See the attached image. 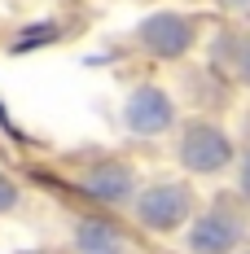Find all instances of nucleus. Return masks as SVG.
<instances>
[{"mask_svg":"<svg viewBox=\"0 0 250 254\" xmlns=\"http://www.w3.org/2000/svg\"><path fill=\"white\" fill-rule=\"evenodd\" d=\"M22 254H35V250H22Z\"/></svg>","mask_w":250,"mask_h":254,"instance_id":"13","label":"nucleus"},{"mask_svg":"<svg viewBox=\"0 0 250 254\" xmlns=\"http://www.w3.org/2000/svg\"><path fill=\"white\" fill-rule=\"evenodd\" d=\"M18 202H22V193H18V184L0 171V215H9V210H18Z\"/></svg>","mask_w":250,"mask_h":254,"instance_id":"10","label":"nucleus"},{"mask_svg":"<svg viewBox=\"0 0 250 254\" xmlns=\"http://www.w3.org/2000/svg\"><path fill=\"white\" fill-rule=\"evenodd\" d=\"M224 9H237V13H250V0H220Z\"/></svg>","mask_w":250,"mask_h":254,"instance_id":"12","label":"nucleus"},{"mask_svg":"<svg viewBox=\"0 0 250 254\" xmlns=\"http://www.w3.org/2000/svg\"><path fill=\"white\" fill-rule=\"evenodd\" d=\"M237 171H242V176H237V184H242V193L250 197V149L242 153V162H237Z\"/></svg>","mask_w":250,"mask_h":254,"instance_id":"11","label":"nucleus"},{"mask_svg":"<svg viewBox=\"0 0 250 254\" xmlns=\"http://www.w3.org/2000/svg\"><path fill=\"white\" fill-rule=\"evenodd\" d=\"M123 123L132 136H163V131H171L175 127V101L167 88H158V83H141V88H132V97L123 105Z\"/></svg>","mask_w":250,"mask_h":254,"instance_id":"5","label":"nucleus"},{"mask_svg":"<svg viewBox=\"0 0 250 254\" xmlns=\"http://www.w3.org/2000/svg\"><path fill=\"white\" fill-rule=\"evenodd\" d=\"M136 44L150 53V57H184V53L198 44V22L189 13H175V9H158L145 22L136 26Z\"/></svg>","mask_w":250,"mask_h":254,"instance_id":"4","label":"nucleus"},{"mask_svg":"<svg viewBox=\"0 0 250 254\" xmlns=\"http://www.w3.org/2000/svg\"><path fill=\"white\" fill-rule=\"evenodd\" d=\"M233 75L242 79V83H250V35H242V40H233Z\"/></svg>","mask_w":250,"mask_h":254,"instance_id":"9","label":"nucleus"},{"mask_svg":"<svg viewBox=\"0 0 250 254\" xmlns=\"http://www.w3.org/2000/svg\"><path fill=\"white\" fill-rule=\"evenodd\" d=\"M242 241H246V219L228 202L198 210L189 219V232H184V250L189 254H237Z\"/></svg>","mask_w":250,"mask_h":254,"instance_id":"2","label":"nucleus"},{"mask_svg":"<svg viewBox=\"0 0 250 254\" xmlns=\"http://www.w3.org/2000/svg\"><path fill=\"white\" fill-rule=\"evenodd\" d=\"M175 158H180V167L193 171V176H220L228 162H233V140H228L224 127L198 119V123H189L180 131Z\"/></svg>","mask_w":250,"mask_h":254,"instance_id":"3","label":"nucleus"},{"mask_svg":"<svg viewBox=\"0 0 250 254\" xmlns=\"http://www.w3.org/2000/svg\"><path fill=\"white\" fill-rule=\"evenodd\" d=\"M132 215H136L141 228H150V232H175L198 215V202H193V189L189 184L158 180V184L141 189L132 197Z\"/></svg>","mask_w":250,"mask_h":254,"instance_id":"1","label":"nucleus"},{"mask_svg":"<svg viewBox=\"0 0 250 254\" xmlns=\"http://www.w3.org/2000/svg\"><path fill=\"white\" fill-rule=\"evenodd\" d=\"M75 254H127V232L114 215H83L75 224Z\"/></svg>","mask_w":250,"mask_h":254,"instance_id":"7","label":"nucleus"},{"mask_svg":"<svg viewBox=\"0 0 250 254\" xmlns=\"http://www.w3.org/2000/svg\"><path fill=\"white\" fill-rule=\"evenodd\" d=\"M75 184H79V193H88L97 206H119V202H132L136 197V171H132V162H123V158H110V162L88 167Z\"/></svg>","mask_w":250,"mask_h":254,"instance_id":"6","label":"nucleus"},{"mask_svg":"<svg viewBox=\"0 0 250 254\" xmlns=\"http://www.w3.org/2000/svg\"><path fill=\"white\" fill-rule=\"evenodd\" d=\"M246 254H250V250H246Z\"/></svg>","mask_w":250,"mask_h":254,"instance_id":"14","label":"nucleus"},{"mask_svg":"<svg viewBox=\"0 0 250 254\" xmlns=\"http://www.w3.org/2000/svg\"><path fill=\"white\" fill-rule=\"evenodd\" d=\"M53 40H57V22H35L13 40V53H26L31 44H53Z\"/></svg>","mask_w":250,"mask_h":254,"instance_id":"8","label":"nucleus"}]
</instances>
